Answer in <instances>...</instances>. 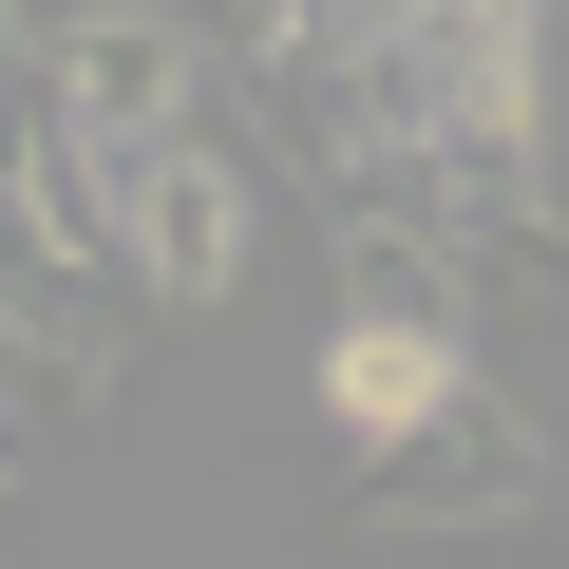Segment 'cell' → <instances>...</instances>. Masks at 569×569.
Wrapping results in <instances>:
<instances>
[{
    "mask_svg": "<svg viewBox=\"0 0 569 569\" xmlns=\"http://www.w3.org/2000/svg\"><path fill=\"white\" fill-rule=\"evenodd\" d=\"M58 171H77L96 266H133L152 305H228V284H247V171H228V133H209V114L114 133V152H58Z\"/></svg>",
    "mask_w": 569,
    "mask_h": 569,
    "instance_id": "6da1fadb",
    "label": "cell"
},
{
    "mask_svg": "<svg viewBox=\"0 0 569 569\" xmlns=\"http://www.w3.org/2000/svg\"><path fill=\"white\" fill-rule=\"evenodd\" d=\"M456 399H475V342L418 305V284H380V305L323 342V418H342V437H380V456H418Z\"/></svg>",
    "mask_w": 569,
    "mask_h": 569,
    "instance_id": "7a4b0ae2",
    "label": "cell"
}]
</instances>
